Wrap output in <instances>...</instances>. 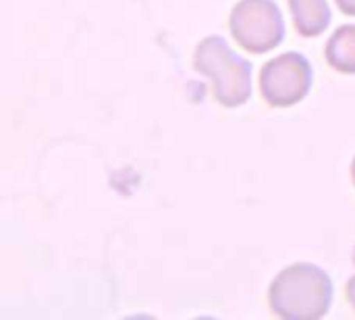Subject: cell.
<instances>
[{"label":"cell","mask_w":355,"mask_h":320,"mask_svg":"<svg viewBox=\"0 0 355 320\" xmlns=\"http://www.w3.org/2000/svg\"><path fill=\"white\" fill-rule=\"evenodd\" d=\"M270 310L283 320H318L333 304V281L316 264L295 262L270 285Z\"/></svg>","instance_id":"6da1fadb"},{"label":"cell","mask_w":355,"mask_h":320,"mask_svg":"<svg viewBox=\"0 0 355 320\" xmlns=\"http://www.w3.org/2000/svg\"><path fill=\"white\" fill-rule=\"evenodd\" d=\"M193 69L212 81V96L225 108H237L252 96V65L231 50L225 37L208 35L193 52Z\"/></svg>","instance_id":"7a4b0ae2"},{"label":"cell","mask_w":355,"mask_h":320,"mask_svg":"<svg viewBox=\"0 0 355 320\" xmlns=\"http://www.w3.org/2000/svg\"><path fill=\"white\" fill-rule=\"evenodd\" d=\"M229 29L252 54L270 52L285 40L283 12L272 0H239L231 10Z\"/></svg>","instance_id":"3957f363"},{"label":"cell","mask_w":355,"mask_h":320,"mask_svg":"<svg viewBox=\"0 0 355 320\" xmlns=\"http://www.w3.org/2000/svg\"><path fill=\"white\" fill-rule=\"evenodd\" d=\"M310 87L312 65L300 52L275 56L260 71V94L272 108H289L302 102Z\"/></svg>","instance_id":"277c9868"},{"label":"cell","mask_w":355,"mask_h":320,"mask_svg":"<svg viewBox=\"0 0 355 320\" xmlns=\"http://www.w3.org/2000/svg\"><path fill=\"white\" fill-rule=\"evenodd\" d=\"M293 25L300 35L316 37L327 31L331 23V8L327 0H289Z\"/></svg>","instance_id":"5b68a950"},{"label":"cell","mask_w":355,"mask_h":320,"mask_svg":"<svg viewBox=\"0 0 355 320\" xmlns=\"http://www.w3.org/2000/svg\"><path fill=\"white\" fill-rule=\"evenodd\" d=\"M329 67L343 75H355V25H341L327 42Z\"/></svg>","instance_id":"8992f818"},{"label":"cell","mask_w":355,"mask_h":320,"mask_svg":"<svg viewBox=\"0 0 355 320\" xmlns=\"http://www.w3.org/2000/svg\"><path fill=\"white\" fill-rule=\"evenodd\" d=\"M335 2H337V6H339L345 15L355 17V0H335Z\"/></svg>","instance_id":"52a82bcc"},{"label":"cell","mask_w":355,"mask_h":320,"mask_svg":"<svg viewBox=\"0 0 355 320\" xmlns=\"http://www.w3.org/2000/svg\"><path fill=\"white\" fill-rule=\"evenodd\" d=\"M345 298H347V302L352 304V308L355 310V275L347 281V285H345Z\"/></svg>","instance_id":"ba28073f"},{"label":"cell","mask_w":355,"mask_h":320,"mask_svg":"<svg viewBox=\"0 0 355 320\" xmlns=\"http://www.w3.org/2000/svg\"><path fill=\"white\" fill-rule=\"evenodd\" d=\"M352 181H354V185H355V158H354V165H352Z\"/></svg>","instance_id":"9c48e42d"}]
</instances>
